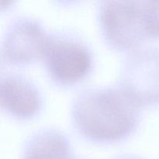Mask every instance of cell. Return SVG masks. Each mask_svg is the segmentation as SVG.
<instances>
[{"instance_id": "3957f363", "label": "cell", "mask_w": 159, "mask_h": 159, "mask_svg": "<svg viewBox=\"0 0 159 159\" xmlns=\"http://www.w3.org/2000/svg\"><path fill=\"white\" fill-rule=\"evenodd\" d=\"M42 60L51 81L59 86L79 83L93 67L89 48L80 39L62 33L49 34Z\"/></svg>"}, {"instance_id": "7a4b0ae2", "label": "cell", "mask_w": 159, "mask_h": 159, "mask_svg": "<svg viewBox=\"0 0 159 159\" xmlns=\"http://www.w3.org/2000/svg\"><path fill=\"white\" fill-rule=\"evenodd\" d=\"M98 20L106 42L129 53L145 40L159 39V0L100 2Z\"/></svg>"}, {"instance_id": "277c9868", "label": "cell", "mask_w": 159, "mask_h": 159, "mask_svg": "<svg viewBox=\"0 0 159 159\" xmlns=\"http://www.w3.org/2000/svg\"><path fill=\"white\" fill-rule=\"evenodd\" d=\"M117 86L140 107L159 105V48L141 46L126 56Z\"/></svg>"}, {"instance_id": "ba28073f", "label": "cell", "mask_w": 159, "mask_h": 159, "mask_svg": "<svg viewBox=\"0 0 159 159\" xmlns=\"http://www.w3.org/2000/svg\"><path fill=\"white\" fill-rule=\"evenodd\" d=\"M116 159H138V158H135V157H133V156H122V157H119V158H117Z\"/></svg>"}, {"instance_id": "8992f818", "label": "cell", "mask_w": 159, "mask_h": 159, "mask_svg": "<svg viewBox=\"0 0 159 159\" xmlns=\"http://www.w3.org/2000/svg\"><path fill=\"white\" fill-rule=\"evenodd\" d=\"M0 105L11 117L26 120L35 117L42 108V96L31 81L21 75L7 74L1 77Z\"/></svg>"}, {"instance_id": "52a82bcc", "label": "cell", "mask_w": 159, "mask_h": 159, "mask_svg": "<svg viewBox=\"0 0 159 159\" xmlns=\"http://www.w3.org/2000/svg\"><path fill=\"white\" fill-rule=\"evenodd\" d=\"M22 159H75L68 138L56 129H43L25 143Z\"/></svg>"}, {"instance_id": "5b68a950", "label": "cell", "mask_w": 159, "mask_h": 159, "mask_svg": "<svg viewBox=\"0 0 159 159\" xmlns=\"http://www.w3.org/2000/svg\"><path fill=\"white\" fill-rule=\"evenodd\" d=\"M48 37L40 21L28 16L18 17L8 25L3 34L2 60L8 65L22 66L42 59Z\"/></svg>"}, {"instance_id": "6da1fadb", "label": "cell", "mask_w": 159, "mask_h": 159, "mask_svg": "<svg viewBox=\"0 0 159 159\" xmlns=\"http://www.w3.org/2000/svg\"><path fill=\"white\" fill-rule=\"evenodd\" d=\"M140 109L118 86L93 87L75 96L71 119L76 131L88 141L114 143L135 131Z\"/></svg>"}]
</instances>
